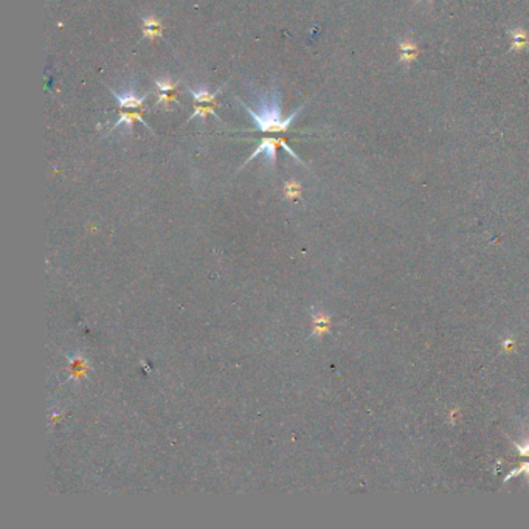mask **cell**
<instances>
[{"label": "cell", "instance_id": "3957f363", "mask_svg": "<svg viewBox=\"0 0 529 529\" xmlns=\"http://www.w3.org/2000/svg\"><path fill=\"white\" fill-rule=\"evenodd\" d=\"M109 92L117 98V101H118L121 109H141L144 106V101L149 98V92L141 95V96H137V93H135L133 89H131L128 92H123V95L117 93L112 89H109Z\"/></svg>", "mask_w": 529, "mask_h": 529}, {"label": "cell", "instance_id": "9c48e42d", "mask_svg": "<svg viewBox=\"0 0 529 529\" xmlns=\"http://www.w3.org/2000/svg\"><path fill=\"white\" fill-rule=\"evenodd\" d=\"M214 107H216V103L214 104H199L198 107H196V110H194V114L190 117V120L188 121H191L193 118H205L206 115H210V114H213V115H216L214 114Z\"/></svg>", "mask_w": 529, "mask_h": 529}, {"label": "cell", "instance_id": "30bf717a", "mask_svg": "<svg viewBox=\"0 0 529 529\" xmlns=\"http://www.w3.org/2000/svg\"><path fill=\"white\" fill-rule=\"evenodd\" d=\"M155 85H157L158 92H174L177 87V82H174L169 78H165V79H157Z\"/></svg>", "mask_w": 529, "mask_h": 529}, {"label": "cell", "instance_id": "5b68a950", "mask_svg": "<svg viewBox=\"0 0 529 529\" xmlns=\"http://www.w3.org/2000/svg\"><path fill=\"white\" fill-rule=\"evenodd\" d=\"M162 33H163L162 22H160L157 17H154V16L143 17V36L144 38H149V39L160 38Z\"/></svg>", "mask_w": 529, "mask_h": 529}, {"label": "cell", "instance_id": "5bb4252c", "mask_svg": "<svg viewBox=\"0 0 529 529\" xmlns=\"http://www.w3.org/2000/svg\"><path fill=\"white\" fill-rule=\"evenodd\" d=\"M520 473H526V476H529V463H526V464H523L522 467H519V469H515V470H512L508 476H506V479H504V481H509V479H512L514 476H517V475H520Z\"/></svg>", "mask_w": 529, "mask_h": 529}, {"label": "cell", "instance_id": "7c38bea8", "mask_svg": "<svg viewBox=\"0 0 529 529\" xmlns=\"http://www.w3.org/2000/svg\"><path fill=\"white\" fill-rule=\"evenodd\" d=\"M171 103H176V95H174V92H160V96H158L157 104H158V106L162 104V106L168 107V104H171Z\"/></svg>", "mask_w": 529, "mask_h": 529}, {"label": "cell", "instance_id": "ba28073f", "mask_svg": "<svg viewBox=\"0 0 529 529\" xmlns=\"http://www.w3.org/2000/svg\"><path fill=\"white\" fill-rule=\"evenodd\" d=\"M511 36H512V50H522L528 45V34L525 30L522 28H515V30H509Z\"/></svg>", "mask_w": 529, "mask_h": 529}, {"label": "cell", "instance_id": "7a4b0ae2", "mask_svg": "<svg viewBox=\"0 0 529 529\" xmlns=\"http://www.w3.org/2000/svg\"><path fill=\"white\" fill-rule=\"evenodd\" d=\"M282 141H284V138H264L260 144H258L256 151L247 158V162H245V163L252 162L255 157H258L260 154H263V155H265L267 165L273 169V168H275V160H276V146H278V144L281 146Z\"/></svg>", "mask_w": 529, "mask_h": 529}, {"label": "cell", "instance_id": "52a82bcc", "mask_svg": "<svg viewBox=\"0 0 529 529\" xmlns=\"http://www.w3.org/2000/svg\"><path fill=\"white\" fill-rule=\"evenodd\" d=\"M400 61L403 63H411V61L416 58L417 55V48L413 42H410L408 39H405L400 42Z\"/></svg>", "mask_w": 529, "mask_h": 529}, {"label": "cell", "instance_id": "8992f818", "mask_svg": "<svg viewBox=\"0 0 529 529\" xmlns=\"http://www.w3.org/2000/svg\"><path fill=\"white\" fill-rule=\"evenodd\" d=\"M187 90H188V93L193 95L194 101L198 104H214L216 103V96L220 93V89H217L214 92H210V90H206L203 87H200V89L187 87Z\"/></svg>", "mask_w": 529, "mask_h": 529}, {"label": "cell", "instance_id": "6da1fadb", "mask_svg": "<svg viewBox=\"0 0 529 529\" xmlns=\"http://www.w3.org/2000/svg\"><path fill=\"white\" fill-rule=\"evenodd\" d=\"M242 107L247 110V114L255 120L258 129L261 132H284L289 129V126L292 125V121L295 120L301 110L303 106L298 107L292 115H289L287 118L281 120V96L279 93L273 89L268 93L267 100H260L258 104V110L255 112L253 109H250L244 101H241Z\"/></svg>", "mask_w": 529, "mask_h": 529}, {"label": "cell", "instance_id": "277c9868", "mask_svg": "<svg viewBox=\"0 0 529 529\" xmlns=\"http://www.w3.org/2000/svg\"><path fill=\"white\" fill-rule=\"evenodd\" d=\"M141 112H143L141 109H133L132 112H126V110H121V114H120V120L115 123V126H112V129H110V131L114 132L115 129L121 128V126H126V132L129 133V132H131V128H132V123L138 121V123H141V125H143L146 129H149V131L152 132V129L149 128V125H147V123L143 120Z\"/></svg>", "mask_w": 529, "mask_h": 529}, {"label": "cell", "instance_id": "4fadbf2b", "mask_svg": "<svg viewBox=\"0 0 529 529\" xmlns=\"http://www.w3.org/2000/svg\"><path fill=\"white\" fill-rule=\"evenodd\" d=\"M286 194L287 198H297V196H300V185L295 182H290L286 185Z\"/></svg>", "mask_w": 529, "mask_h": 529}, {"label": "cell", "instance_id": "9a60e30c", "mask_svg": "<svg viewBox=\"0 0 529 529\" xmlns=\"http://www.w3.org/2000/svg\"><path fill=\"white\" fill-rule=\"evenodd\" d=\"M515 447H517V450L520 452L522 457H526V455H529V442H526L525 446H519V444H517Z\"/></svg>", "mask_w": 529, "mask_h": 529}, {"label": "cell", "instance_id": "8fae6325", "mask_svg": "<svg viewBox=\"0 0 529 529\" xmlns=\"http://www.w3.org/2000/svg\"><path fill=\"white\" fill-rule=\"evenodd\" d=\"M329 328V318L325 315H318L315 317V332L317 334H323Z\"/></svg>", "mask_w": 529, "mask_h": 529}]
</instances>
